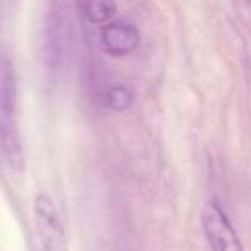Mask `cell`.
<instances>
[{
    "label": "cell",
    "mask_w": 251,
    "mask_h": 251,
    "mask_svg": "<svg viewBox=\"0 0 251 251\" xmlns=\"http://www.w3.org/2000/svg\"><path fill=\"white\" fill-rule=\"evenodd\" d=\"M133 91L129 88L115 84L105 91V105L114 112H124L133 105Z\"/></svg>",
    "instance_id": "obj_7"
},
{
    "label": "cell",
    "mask_w": 251,
    "mask_h": 251,
    "mask_svg": "<svg viewBox=\"0 0 251 251\" xmlns=\"http://www.w3.org/2000/svg\"><path fill=\"white\" fill-rule=\"evenodd\" d=\"M71 40L73 28L69 9L64 0H50L43 26V50L50 69H60L66 64L71 52Z\"/></svg>",
    "instance_id": "obj_1"
},
{
    "label": "cell",
    "mask_w": 251,
    "mask_h": 251,
    "mask_svg": "<svg viewBox=\"0 0 251 251\" xmlns=\"http://www.w3.org/2000/svg\"><path fill=\"white\" fill-rule=\"evenodd\" d=\"M0 148L12 171H25V151L18 124V98H0Z\"/></svg>",
    "instance_id": "obj_3"
},
{
    "label": "cell",
    "mask_w": 251,
    "mask_h": 251,
    "mask_svg": "<svg viewBox=\"0 0 251 251\" xmlns=\"http://www.w3.org/2000/svg\"><path fill=\"white\" fill-rule=\"evenodd\" d=\"M117 14L115 0H84V16L93 25H107Z\"/></svg>",
    "instance_id": "obj_6"
},
{
    "label": "cell",
    "mask_w": 251,
    "mask_h": 251,
    "mask_svg": "<svg viewBox=\"0 0 251 251\" xmlns=\"http://www.w3.org/2000/svg\"><path fill=\"white\" fill-rule=\"evenodd\" d=\"M33 219L42 251H69L55 203L47 193H36L33 200Z\"/></svg>",
    "instance_id": "obj_2"
},
{
    "label": "cell",
    "mask_w": 251,
    "mask_h": 251,
    "mask_svg": "<svg viewBox=\"0 0 251 251\" xmlns=\"http://www.w3.org/2000/svg\"><path fill=\"white\" fill-rule=\"evenodd\" d=\"M140 31L129 23H107L100 33V43L112 57H124L140 47Z\"/></svg>",
    "instance_id": "obj_5"
},
{
    "label": "cell",
    "mask_w": 251,
    "mask_h": 251,
    "mask_svg": "<svg viewBox=\"0 0 251 251\" xmlns=\"http://www.w3.org/2000/svg\"><path fill=\"white\" fill-rule=\"evenodd\" d=\"M203 232L212 251H244L239 236L234 230L229 217L215 201L208 203L201 215Z\"/></svg>",
    "instance_id": "obj_4"
}]
</instances>
